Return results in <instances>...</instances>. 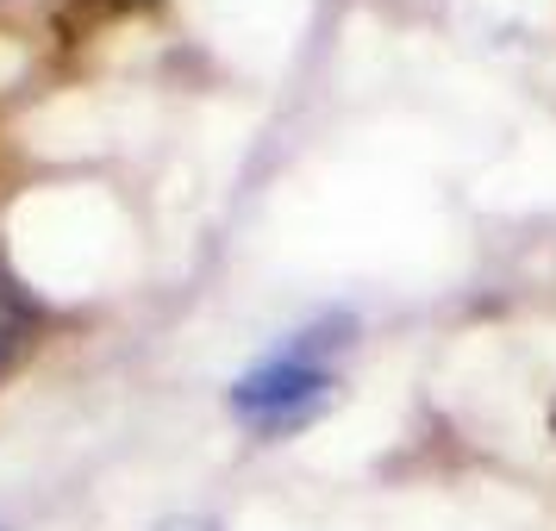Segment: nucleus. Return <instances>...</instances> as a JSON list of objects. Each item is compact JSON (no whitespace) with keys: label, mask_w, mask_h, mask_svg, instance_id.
<instances>
[{"label":"nucleus","mask_w":556,"mask_h":531,"mask_svg":"<svg viewBox=\"0 0 556 531\" xmlns=\"http://www.w3.org/2000/svg\"><path fill=\"white\" fill-rule=\"evenodd\" d=\"M326 344L331 338L313 331L306 344L269 356L263 369H251V376L231 388V413L256 431H294L306 419H319L331 401V369H326V356H319Z\"/></svg>","instance_id":"nucleus-1"},{"label":"nucleus","mask_w":556,"mask_h":531,"mask_svg":"<svg viewBox=\"0 0 556 531\" xmlns=\"http://www.w3.org/2000/svg\"><path fill=\"white\" fill-rule=\"evenodd\" d=\"M156 531H219V526H213V519H163Z\"/></svg>","instance_id":"nucleus-2"}]
</instances>
